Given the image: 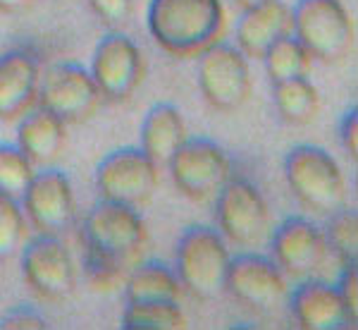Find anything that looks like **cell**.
Listing matches in <instances>:
<instances>
[{
    "instance_id": "obj_5",
    "label": "cell",
    "mask_w": 358,
    "mask_h": 330,
    "mask_svg": "<svg viewBox=\"0 0 358 330\" xmlns=\"http://www.w3.org/2000/svg\"><path fill=\"white\" fill-rule=\"evenodd\" d=\"M292 34L313 60L334 65L354 48V22L342 0H296Z\"/></svg>"
},
{
    "instance_id": "obj_28",
    "label": "cell",
    "mask_w": 358,
    "mask_h": 330,
    "mask_svg": "<svg viewBox=\"0 0 358 330\" xmlns=\"http://www.w3.org/2000/svg\"><path fill=\"white\" fill-rule=\"evenodd\" d=\"M84 270L91 287L101 289V292H110L117 285H124V277H127L124 268L115 266L108 259L98 256L96 252H89V249H84Z\"/></svg>"
},
{
    "instance_id": "obj_16",
    "label": "cell",
    "mask_w": 358,
    "mask_h": 330,
    "mask_svg": "<svg viewBox=\"0 0 358 330\" xmlns=\"http://www.w3.org/2000/svg\"><path fill=\"white\" fill-rule=\"evenodd\" d=\"M294 321L303 330H346L358 323V314L330 282L303 277L287 297Z\"/></svg>"
},
{
    "instance_id": "obj_35",
    "label": "cell",
    "mask_w": 358,
    "mask_h": 330,
    "mask_svg": "<svg viewBox=\"0 0 358 330\" xmlns=\"http://www.w3.org/2000/svg\"><path fill=\"white\" fill-rule=\"evenodd\" d=\"M342 3H344V0H342Z\"/></svg>"
},
{
    "instance_id": "obj_31",
    "label": "cell",
    "mask_w": 358,
    "mask_h": 330,
    "mask_svg": "<svg viewBox=\"0 0 358 330\" xmlns=\"http://www.w3.org/2000/svg\"><path fill=\"white\" fill-rule=\"evenodd\" d=\"M356 266L358 263H342L339 266V277L337 287L339 294L344 297V302L351 306V311L358 314V277H356Z\"/></svg>"
},
{
    "instance_id": "obj_4",
    "label": "cell",
    "mask_w": 358,
    "mask_h": 330,
    "mask_svg": "<svg viewBox=\"0 0 358 330\" xmlns=\"http://www.w3.org/2000/svg\"><path fill=\"white\" fill-rule=\"evenodd\" d=\"M285 177L294 199L315 216L346 206V179L337 160L315 144H299L285 158Z\"/></svg>"
},
{
    "instance_id": "obj_2",
    "label": "cell",
    "mask_w": 358,
    "mask_h": 330,
    "mask_svg": "<svg viewBox=\"0 0 358 330\" xmlns=\"http://www.w3.org/2000/svg\"><path fill=\"white\" fill-rule=\"evenodd\" d=\"M82 247L129 273L148 247V233L134 208L98 199L82 225Z\"/></svg>"
},
{
    "instance_id": "obj_19",
    "label": "cell",
    "mask_w": 358,
    "mask_h": 330,
    "mask_svg": "<svg viewBox=\"0 0 358 330\" xmlns=\"http://www.w3.org/2000/svg\"><path fill=\"white\" fill-rule=\"evenodd\" d=\"M17 146L36 167H48L65 149L67 125L36 103L17 120Z\"/></svg>"
},
{
    "instance_id": "obj_7",
    "label": "cell",
    "mask_w": 358,
    "mask_h": 330,
    "mask_svg": "<svg viewBox=\"0 0 358 330\" xmlns=\"http://www.w3.org/2000/svg\"><path fill=\"white\" fill-rule=\"evenodd\" d=\"M199 57L196 79L203 101L220 113H234L251 98V69L248 57L234 43L217 41Z\"/></svg>"
},
{
    "instance_id": "obj_20",
    "label": "cell",
    "mask_w": 358,
    "mask_h": 330,
    "mask_svg": "<svg viewBox=\"0 0 358 330\" xmlns=\"http://www.w3.org/2000/svg\"><path fill=\"white\" fill-rule=\"evenodd\" d=\"M187 125L172 103H155L148 108L141 125V151L148 156L158 167H167L175 151L187 139Z\"/></svg>"
},
{
    "instance_id": "obj_23",
    "label": "cell",
    "mask_w": 358,
    "mask_h": 330,
    "mask_svg": "<svg viewBox=\"0 0 358 330\" xmlns=\"http://www.w3.org/2000/svg\"><path fill=\"white\" fill-rule=\"evenodd\" d=\"M265 60V72H268L270 82H287V79H299L308 77L313 57L308 55V50L296 41V36H282L280 41H275L268 48V53L263 55Z\"/></svg>"
},
{
    "instance_id": "obj_24",
    "label": "cell",
    "mask_w": 358,
    "mask_h": 330,
    "mask_svg": "<svg viewBox=\"0 0 358 330\" xmlns=\"http://www.w3.org/2000/svg\"><path fill=\"white\" fill-rule=\"evenodd\" d=\"M187 326L179 302H127L124 330H179Z\"/></svg>"
},
{
    "instance_id": "obj_13",
    "label": "cell",
    "mask_w": 358,
    "mask_h": 330,
    "mask_svg": "<svg viewBox=\"0 0 358 330\" xmlns=\"http://www.w3.org/2000/svg\"><path fill=\"white\" fill-rule=\"evenodd\" d=\"M89 72L103 101L124 103L136 94L146 77V60L131 36L122 32H110L96 43Z\"/></svg>"
},
{
    "instance_id": "obj_25",
    "label": "cell",
    "mask_w": 358,
    "mask_h": 330,
    "mask_svg": "<svg viewBox=\"0 0 358 330\" xmlns=\"http://www.w3.org/2000/svg\"><path fill=\"white\" fill-rule=\"evenodd\" d=\"M327 223L322 228L327 242V252L334 254V259L342 263H358V218L351 208H337L330 216H325Z\"/></svg>"
},
{
    "instance_id": "obj_6",
    "label": "cell",
    "mask_w": 358,
    "mask_h": 330,
    "mask_svg": "<svg viewBox=\"0 0 358 330\" xmlns=\"http://www.w3.org/2000/svg\"><path fill=\"white\" fill-rule=\"evenodd\" d=\"M213 201L217 233L234 247L256 249L270 237V208L251 179L232 175Z\"/></svg>"
},
{
    "instance_id": "obj_21",
    "label": "cell",
    "mask_w": 358,
    "mask_h": 330,
    "mask_svg": "<svg viewBox=\"0 0 358 330\" xmlns=\"http://www.w3.org/2000/svg\"><path fill=\"white\" fill-rule=\"evenodd\" d=\"M182 285L163 261H138L124 277L127 302H179Z\"/></svg>"
},
{
    "instance_id": "obj_9",
    "label": "cell",
    "mask_w": 358,
    "mask_h": 330,
    "mask_svg": "<svg viewBox=\"0 0 358 330\" xmlns=\"http://www.w3.org/2000/svg\"><path fill=\"white\" fill-rule=\"evenodd\" d=\"M167 167L182 196L196 204L213 201L222 184L232 177V160L227 151L206 137L184 139Z\"/></svg>"
},
{
    "instance_id": "obj_15",
    "label": "cell",
    "mask_w": 358,
    "mask_h": 330,
    "mask_svg": "<svg viewBox=\"0 0 358 330\" xmlns=\"http://www.w3.org/2000/svg\"><path fill=\"white\" fill-rule=\"evenodd\" d=\"M270 247L273 261L280 266L282 273L296 280L313 277L330 256L322 230L303 216H289L277 225L270 237Z\"/></svg>"
},
{
    "instance_id": "obj_29",
    "label": "cell",
    "mask_w": 358,
    "mask_h": 330,
    "mask_svg": "<svg viewBox=\"0 0 358 330\" xmlns=\"http://www.w3.org/2000/svg\"><path fill=\"white\" fill-rule=\"evenodd\" d=\"M91 13L110 32H120L134 15V0H86Z\"/></svg>"
},
{
    "instance_id": "obj_14",
    "label": "cell",
    "mask_w": 358,
    "mask_h": 330,
    "mask_svg": "<svg viewBox=\"0 0 358 330\" xmlns=\"http://www.w3.org/2000/svg\"><path fill=\"white\" fill-rule=\"evenodd\" d=\"M20 204L27 223L43 235L62 237L72 228L74 216H77L72 184H69L65 172L55 170V167L34 172Z\"/></svg>"
},
{
    "instance_id": "obj_18",
    "label": "cell",
    "mask_w": 358,
    "mask_h": 330,
    "mask_svg": "<svg viewBox=\"0 0 358 330\" xmlns=\"http://www.w3.org/2000/svg\"><path fill=\"white\" fill-rule=\"evenodd\" d=\"M292 34V8L285 0H265L263 5L241 13L234 27V46L246 57L263 60L268 48Z\"/></svg>"
},
{
    "instance_id": "obj_17",
    "label": "cell",
    "mask_w": 358,
    "mask_h": 330,
    "mask_svg": "<svg viewBox=\"0 0 358 330\" xmlns=\"http://www.w3.org/2000/svg\"><path fill=\"white\" fill-rule=\"evenodd\" d=\"M41 65L27 48L0 55V123H17L38 103Z\"/></svg>"
},
{
    "instance_id": "obj_10",
    "label": "cell",
    "mask_w": 358,
    "mask_h": 330,
    "mask_svg": "<svg viewBox=\"0 0 358 330\" xmlns=\"http://www.w3.org/2000/svg\"><path fill=\"white\" fill-rule=\"evenodd\" d=\"M224 292L261 316L280 314L289 297V287L280 266L270 256H263L251 249L229 256Z\"/></svg>"
},
{
    "instance_id": "obj_1",
    "label": "cell",
    "mask_w": 358,
    "mask_h": 330,
    "mask_svg": "<svg viewBox=\"0 0 358 330\" xmlns=\"http://www.w3.org/2000/svg\"><path fill=\"white\" fill-rule=\"evenodd\" d=\"M146 25L153 41L175 57H196L224 36L222 0H151Z\"/></svg>"
},
{
    "instance_id": "obj_26",
    "label": "cell",
    "mask_w": 358,
    "mask_h": 330,
    "mask_svg": "<svg viewBox=\"0 0 358 330\" xmlns=\"http://www.w3.org/2000/svg\"><path fill=\"white\" fill-rule=\"evenodd\" d=\"M34 172H36V165L27 158L17 144L0 142V194L22 199Z\"/></svg>"
},
{
    "instance_id": "obj_8",
    "label": "cell",
    "mask_w": 358,
    "mask_h": 330,
    "mask_svg": "<svg viewBox=\"0 0 358 330\" xmlns=\"http://www.w3.org/2000/svg\"><path fill=\"white\" fill-rule=\"evenodd\" d=\"M96 189L101 199L141 213L158 189V165L138 146L115 149L96 167Z\"/></svg>"
},
{
    "instance_id": "obj_32",
    "label": "cell",
    "mask_w": 358,
    "mask_h": 330,
    "mask_svg": "<svg viewBox=\"0 0 358 330\" xmlns=\"http://www.w3.org/2000/svg\"><path fill=\"white\" fill-rule=\"evenodd\" d=\"M339 144L346 151L351 160H356V153H358V115H356V108H349L346 115L339 123Z\"/></svg>"
},
{
    "instance_id": "obj_3",
    "label": "cell",
    "mask_w": 358,
    "mask_h": 330,
    "mask_svg": "<svg viewBox=\"0 0 358 330\" xmlns=\"http://www.w3.org/2000/svg\"><path fill=\"white\" fill-rule=\"evenodd\" d=\"M229 252L224 237L208 225H192L177 242L175 273L182 289L201 302H213L224 294Z\"/></svg>"
},
{
    "instance_id": "obj_33",
    "label": "cell",
    "mask_w": 358,
    "mask_h": 330,
    "mask_svg": "<svg viewBox=\"0 0 358 330\" xmlns=\"http://www.w3.org/2000/svg\"><path fill=\"white\" fill-rule=\"evenodd\" d=\"M36 0H0V13L5 15H17V13H24Z\"/></svg>"
},
{
    "instance_id": "obj_30",
    "label": "cell",
    "mask_w": 358,
    "mask_h": 330,
    "mask_svg": "<svg viewBox=\"0 0 358 330\" xmlns=\"http://www.w3.org/2000/svg\"><path fill=\"white\" fill-rule=\"evenodd\" d=\"M0 328L3 330H36V328H45V321L38 311H34L31 306H15L8 314L0 318Z\"/></svg>"
},
{
    "instance_id": "obj_22",
    "label": "cell",
    "mask_w": 358,
    "mask_h": 330,
    "mask_svg": "<svg viewBox=\"0 0 358 330\" xmlns=\"http://www.w3.org/2000/svg\"><path fill=\"white\" fill-rule=\"evenodd\" d=\"M273 98L280 118L289 125H308L320 110V96L308 77L273 84Z\"/></svg>"
},
{
    "instance_id": "obj_11",
    "label": "cell",
    "mask_w": 358,
    "mask_h": 330,
    "mask_svg": "<svg viewBox=\"0 0 358 330\" xmlns=\"http://www.w3.org/2000/svg\"><path fill=\"white\" fill-rule=\"evenodd\" d=\"M22 275L27 287L41 302L60 304L74 294L77 268L65 242L38 233L22 247Z\"/></svg>"
},
{
    "instance_id": "obj_12",
    "label": "cell",
    "mask_w": 358,
    "mask_h": 330,
    "mask_svg": "<svg viewBox=\"0 0 358 330\" xmlns=\"http://www.w3.org/2000/svg\"><path fill=\"white\" fill-rule=\"evenodd\" d=\"M103 96L91 72L79 62H57L38 84V106L65 125H84L98 113Z\"/></svg>"
},
{
    "instance_id": "obj_27",
    "label": "cell",
    "mask_w": 358,
    "mask_h": 330,
    "mask_svg": "<svg viewBox=\"0 0 358 330\" xmlns=\"http://www.w3.org/2000/svg\"><path fill=\"white\" fill-rule=\"evenodd\" d=\"M27 218L20 199L0 194V263L15 259L27 242Z\"/></svg>"
},
{
    "instance_id": "obj_34",
    "label": "cell",
    "mask_w": 358,
    "mask_h": 330,
    "mask_svg": "<svg viewBox=\"0 0 358 330\" xmlns=\"http://www.w3.org/2000/svg\"><path fill=\"white\" fill-rule=\"evenodd\" d=\"M265 0H234V5L241 10V13H246V10H253L258 8V5H263Z\"/></svg>"
}]
</instances>
